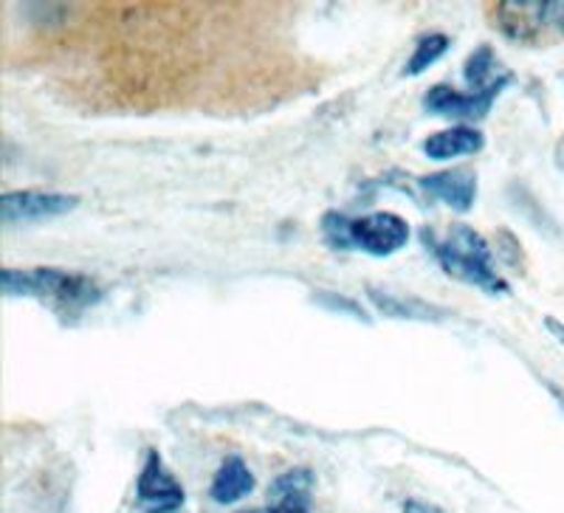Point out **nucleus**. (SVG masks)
<instances>
[{
	"label": "nucleus",
	"mask_w": 564,
	"mask_h": 513,
	"mask_svg": "<svg viewBox=\"0 0 564 513\" xmlns=\"http://www.w3.org/2000/svg\"><path fill=\"white\" fill-rule=\"evenodd\" d=\"M0 288L9 299L34 296L40 302H48L54 310L65 316L83 314L85 308L102 299V288L97 285V280L59 269H3L0 271Z\"/></svg>",
	"instance_id": "obj_1"
},
{
	"label": "nucleus",
	"mask_w": 564,
	"mask_h": 513,
	"mask_svg": "<svg viewBox=\"0 0 564 513\" xmlns=\"http://www.w3.org/2000/svg\"><path fill=\"white\" fill-rule=\"evenodd\" d=\"M421 240L449 276H455L460 283L477 285L488 294H508L506 280L491 265V249L475 229L452 226L443 238H437L435 231L423 229Z\"/></svg>",
	"instance_id": "obj_2"
},
{
	"label": "nucleus",
	"mask_w": 564,
	"mask_h": 513,
	"mask_svg": "<svg viewBox=\"0 0 564 513\" xmlns=\"http://www.w3.org/2000/svg\"><path fill=\"white\" fill-rule=\"evenodd\" d=\"M508 85H511V74H506L491 88L477 90V94H460V90L449 88V85H435L423 97V110L443 116V119H455V122H480V119L491 113L494 102L500 99V94Z\"/></svg>",
	"instance_id": "obj_3"
},
{
	"label": "nucleus",
	"mask_w": 564,
	"mask_h": 513,
	"mask_svg": "<svg viewBox=\"0 0 564 513\" xmlns=\"http://www.w3.org/2000/svg\"><path fill=\"white\" fill-rule=\"evenodd\" d=\"M79 206L77 195L65 193H43V189H14V193L0 195V223H37V220H52L59 215L74 212Z\"/></svg>",
	"instance_id": "obj_4"
},
{
	"label": "nucleus",
	"mask_w": 564,
	"mask_h": 513,
	"mask_svg": "<svg viewBox=\"0 0 564 513\" xmlns=\"http://www.w3.org/2000/svg\"><path fill=\"white\" fill-rule=\"evenodd\" d=\"M184 488L175 480L173 471L164 466L159 451H148L135 480V502L141 513H178L184 507Z\"/></svg>",
	"instance_id": "obj_5"
},
{
	"label": "nucleus",
	"mask_w": 564,
	"mask_h": 513,
	"mask_svg": "<svg viewBox=\"0 0 564 513\" xmlns=\"http://www.w3.org/2000/svg\"><path fill=\"white\" fill-rule=\"evenodd\" d=\"M410 240V223L392 212H372L352 220V245L370 256H390Z\"/></svg>",
	"instance_id": "obj_6"
},
{
	"label": "nucleus",
	"mask_w": 564,
	"mask_h": 513,
	"mask_svg": "<svg viewBox=\"0 0 564 513\" xmlns=\"http://www.w3.org/2000/svg\"><path fill=\"white\" fill-rule=\"evenodd\" d=\"M547 0H502L497 7V20L508 40L517 43H539L547 32Z\"/></svg>",
	"instance_id": "obj_7"
},
{
	"label": "nucleus",
	"mask_w": 564,
	"mask_h": 513,
	"mask_svg": "<svg viewBox=\"0 0 564 513\" xmlns=\"http://www.w3.org/2000/svg\"><path fill=\"white\" fill-rule=\"evenodd\" d=\"M421 186L435 200H443L457 212H468L477 198V175L471 170H443V173L423 175Z\"/></svg>",
	"instance_id": "obj_8"
},
{
	"label": "nucleus",
	"mask_w": 564,
	"mask_h": 513,
	"mask_svg": "<svg viewBox=\"0 0 564 513\" xmlns=\"http://www.w3.org/2000/svg\"><path fill=\"white\" fill-rule=\"evenodd\" d=\"M486 148V135L475 128H466V124H455V128H446L441 133H432L426 142H423V153L430 155L432 161H449L460 159V155H475Z\"/></svg>",
	"instance_id": "obj_9"
},
{
	"label": "nucleus",
	"mask_w": 564,
	"mask_h": 513,
	"mask_svg": "<svg viewBox=\"0 0 564 513\" xmlns=\"http://www.w3.org/2000/svg\"><path fill=\"white\" fill-rule=\"evenodd\" d=\"M254 474H251V469L243 462V457L231 455L220 462L218 474L212 480L209 494L218 505H231V502H240L243 496H249L254 491Z\"/></svg>",
	"instance_id": "obj_10"
},
{
	"label": "nucleus",
	"mask_w": 564,
	"mask_h": 513,
	"mask_svg": "<svg viewBox=\"0 0 564 513\" xmlns=\"http://www.w3.org/2000/svg\"><path fill=\"white\" fill-rule=\"evenodd\" d=\"M449 52V37L446 34H423L417 45L412 48V57L404 65V77H421L423 72H430L432 65Z\"/></svg>",
	"instance_id": "obj_11"
},
{
	"label": "nucleus",
	"mask_w": 564,
	"mask_h": 513,
	"mask_svg": "<svg viewBox=\"0 0 564 513\" xmlns=\"http://www.w3.org/2000/svg\"><path fill=\"white\" fill-rule=\"evenodd\" d=\"M370 299L381 314L392 316V319H426L432 314H441V310L432 308V305H426L421 299H401V296L381 294L376 288H370Z\"/></svg>",
	"instance_id": "obj_12"
},
{
	"label": "nucleus",
	"mask_w": 564,
	"mask_h": 513,
	"mask_svg": "<svg viewBox=\"0 0 564 513\" xmlns=\"http://www.w3.org/2000/svg\"><path fill=\"white\" fill-rule=\"evenodd\" d=\"M494 68H497V59H494L491 48H488V45H480L466 63V83L468 88H471V94L491 88L494 83H500V79L506 77V74H502V77H491Z\"/></svg>",
	"instance_id": "obj_13"
},
{
	"label": "nucleus",
	"mask_w": 564,
	"mask_h": 513,
	"mask_svg": "<svg viewBox=\"0 0 564 513\" xmlns=\"http://www.w3.org/2000/svg\"><path fill=\"white\" fill-rule=\"evenodd\" d=\"M322 238L334 251L352 249V220H347L339 212H327L322 218Z\"/></svg>",
	"instance_id": "obj_14"
},
{
	"label": "nucleus",
	"mask_w": 564,
	"mask_h": 513,
	"mask_svg": "<svg viewBox=\"0 0 564 513\" xmlns=\"http://www.w3.org/2000/svg\"><path fill=\"white\" fill-rule=\"evenodd\" d=\"M311 485H314V474L308 469H294V471H285V474L276 477L269 488V496L280 500V496H289V494H308Z\"/></svg>",
	"instance_id": "obj_15"
},
{
	"label": "nucleus",
	"mask_w": 564,
	"mask_h": 513,
	"mask_svg": "<svg viewBox=\"0 0 564 513\" xmlns=\"http://www.w3.org/2000/svg\"><path fill=\"white\" fill-rule=\"evenodd\" d=\"M269 513H311L308 494H289L274 500V505L269 507Z\"/></svg>",
	"instance_id": "obj_16"
},
{
	"label": "nucleus",
	"mask_w": 564,
	"mask_h": 513,
	"mask_svg": "<svg viewBox=\"0 0 564 513\" xmlns=\"http://www.w3.org/2000/svg\"><path fill=\"white\" fill-rule=\"evenodd\" d=\"M545 18L547 32H553L556 37H564V0H547Z\"/></svg>",
	"instance_id": "obj_17"
},
{
	"label": "nucleus",
	"mask_w": 564,
	"mask_h": 513,
	"mask_svg": "<svg viewBox=\"0 0 564 513\" xmlns=\"http://www.w3.org/2000/svg\"><path fill=\"white\" fill-rule=\"evenodd\" d=\"M401 513H443V507L432 505V502H423V500H406L401 505Z\"/></svg>",
	"instance_id": "obj_18"
},
{
	"label": "nucleus",
	"mask_w": 564,
	"mask_h": 513,
	"mask_svg": "<svg viewBox=\"0 0 564 513\" xmlns=\"http://www.w3.org/2000/svg\"><path fill=\"white\" fill-rule=\"evenodd\" d=\"M243 513H269V511H243Z\"/></svg>",
	"instance_id": "obj_19"
}]
</instances>
